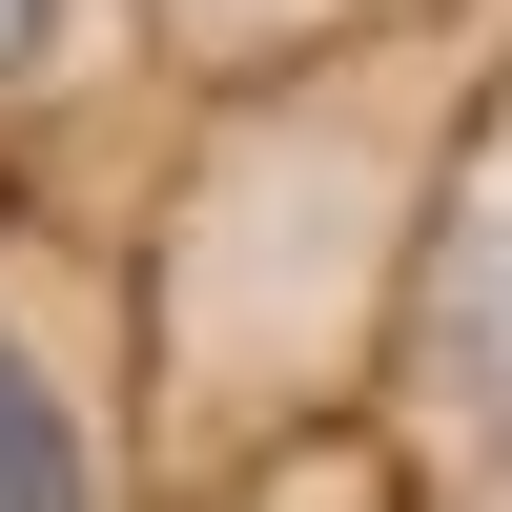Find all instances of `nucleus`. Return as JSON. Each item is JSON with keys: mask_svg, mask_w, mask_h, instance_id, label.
<instances>
[{"mask_svg": "<svg viewBox=\"0 0 512 512\" xmlns=\"http://www.w3.org/2000/svg\"><path fill=\"white\" fill-rule=\"evenodd\" d=\"M41 492H82V431H62V390L0 349V512H41Z\"/></svg>", "mask_w": 512, "mask_h": 512, "instance_id": "nucleus-1", "label": "nucleus"}, {"mask_svg": "<svg viewBox=\"0 0 512 512\" xmlns=\"http://www.w3.org/2000/svg\"><path fill=\"white\" fill-rule=\"evenodd\" d=\"M41 41H62V0H0V82H21V62H41Z\"/></svg>", "mask_w": 512, "mask_h": 512, "instance_id": "nucleus-2", "label": "nucleus"}]
</instances>
